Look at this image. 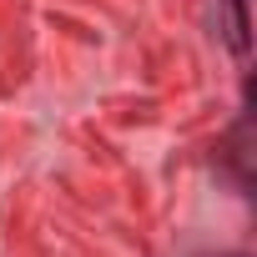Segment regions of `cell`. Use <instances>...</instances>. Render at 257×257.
<instances>
[]
</instances>
